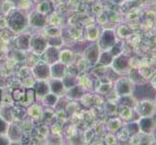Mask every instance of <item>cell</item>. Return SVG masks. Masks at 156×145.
Masks as SVG:
<instances>
[{
  "label": "cell",
  "instance_id": "37",
  "mask_svg": "<svg viewBox=\"0 0 156 145\" xmlns=\"http://www.w3.org/2000/svg\"><path fill=\"white\" fill-rule=\"evenodd\" d=\"M4 140H5V139H3V138H0V143H1V144H6L5 142H2V141H4Z\"/></svg>",
  "mask_w": 156,
  "mask_h": 145
},
{
  "label": "cell",
  "instance_id": "21",
  "mask_svg": "<svg viewBox=\"0 0 156 145\" xmlns=\"http://www.w3.org/2000/svg\"><path fill=\"white\" fill-rule=\"evenodd\" d=\"M13 98L14 100L16 101H23L25 99V95H24V92H23L20 89H16L14 90L13 92Z\"/></svg>",
  "mask_w": 156,
  "mask_h": 145
},
{
  "label": "cell",
  "instance_id": "15",
  "mask_svg": "<svg viewBox=\"0 0 156 145\" xmlns=\"http://www.w3.org/2000/svg\"><path fill=\"white\" fill-rule=\"evenodd\" d=\"M121 128V121L118 118H114L108 122V129L111 132H116Z\"/></svg>",
  "mask_w": 156,
  "mask_h": 145
},
{
  "label": "cell",
  "instance_id": "38",
  "mask_svg": "<svg viewBox=\"0 0 156 145\" xmlns=\"http://www.w3.org/2000/svg\"><path fill=\"white\" fill-rule=\"evenodd\" d=\"M13 1H15V2H19V1H20V0H13Z\"/></svg>",
  "mask_w": 156,
  "mask_h": 145
},
{
  "label": "cell",
  "instance_id": "9",
  "mask_svg": "<svg viewBox=\"0 0 156 145\" xmlns=\"http://www.w3.org/2000/svg\"><path fill=\"white\" fill-rule=\"evenodd\" d=\"M100 55V48L98 46L90 47L87 50V57L90 62H96L99 59Z\"/></svg>",
  "mask_w": 156,
  "mask_h": 145
},
{
  "label": "cell",
  "instance_id": "33",
  "mask_svg": "<svg viewBox=\"0 0 156 145\" xmlns=\"http://www.w3.org/2000/svg\"><path fill=\"white\" fill-rule=\"evenodd\" d=\"M6 130V125H5V123L3 120L0 119V133H3Z\"/></svg>",
  "mask_w": 156,
  "mask_h": 145
},
{
  "label": "cell",
  "instance_id": "13",
  "mask_svg": "<svg viewBox=\"0 0 156 145\" xmlns=\"http://www.w3.org/2000/svg\"><path fill=\"white\" fill-rule=\"evenodd\" d=\"M30 22L34 26H40V27H42V26H44V24L46 22V19L42 15L36 13L30 17Z\"/></svg>",
  "mask_w": 156,
  "mask_h": 145
},
{
  "label": "cell",
  "instance_id": "10",
  "mask_svg": "<svg viewBox=\"0 0 156 145\" xmlns=\"http://www.w3.org/2000/svg\"><path fill=\"white\" fill-rule=\"evenodd\" d=\"M114 54L111 51L105 50L103 53H101L99 55V62L102 64V65H111L112 60H114Z\"/></svg>",
  "mask_w": 156,
  "mask_h": 145
},
{
  "label": "cell",
  "instance_id": "39",
  "mask_svg": "<svg viewBox=\"0 0 156 145\" xmlns=\"http://www.w3.org/2000/svg\"><path fill=\"white\" fill-rule=\"evenodd\" d=\"M129 1H136V0H129Z\"/></svg>",
  "mask_w": 156,
  "mask_h": 145
},
{
  "label": "cell",
  "instance_id": "29",
  "mask_svg": "<svg viewBox=\"0 0 156 145\" xmlns=\"http://www.w3.org/2000/svg\"><path fill=\"white\" fill-rule=\"evenodd\" d=\"M56 97L55 95H47V97L45 98V104L48 105H55L56 102Z\"/></svg>",
  "mask_w": 156,
  "mask_h": 145
},
{
  "label": "cell",
  "instance_id": "4",
  "mask_svg": "<svg viewBox=\"0 0 156 145\" xmlns=\"http://www.w3.org/2000/svg\"><path fill=\"white\" fill-rule=\"evenodd\" d=\"M117 39H116V35L115 32L112 29H106L103 33H102L100 37V41H99V48L102 50H109L114 47L115 44Z\"/></svg>",
  "mask_w": 156,
  "mask_h": 145
},
{
  "label": "cell",
  "instance_id": "32",
  "mask_svg": "<svg viewBox=\"0 0 156 145\" xmlns=\"http://www.w3.org/2000/svg\"><path fill=\"white\" fill-rule=\"evenodd\" d=\"M64 83H65V85L67 87H73L74 86V80L73 79H71L69 81V78H66L65 81H64Z\"/></svg>",
  "mask_w": 156,
  "mask_h": 145
},
{
  "label": "cell",
  "instance_id": "19",
  "mask_svg": "<svg viewBox=\"0 0 156 145\" xmlns=\"http://www.w3.org/2000/svg\"><path fill=\"white\" fill-rule=\"evenodd\" d=\"M51 90L55 94L61 93L62 90H63V84H62V82L59 81V80H55V81H52L51 82Z\"/></svg>",
  "mask_w": 156,
  "mask_h": 145
},
{
  "label": "cell",
  "instance_id": "12",
  "mask_svg": "<svg viewBox=\"0 0 156 145\" xmlns=\"http://www.w3.org/2000/svg\"><path fill=\"white\" fill-rule=\"evenodd\" d=\"M124 129H125V131L127 132L129 136H135V135H137V133H140V129H139V125H138L137 121L128 123V124L124 127Z\"/></svg>",
  "mask_w": 156,
  "mask_h": 145
},
{
  "label": "cell",
  "instance_id": "24",
  "mask_svg": "<svg viewBox=\"0 0 156 145\" xmlns=\"http://www.w3.org/2000/svg\"><path fill=\"white\" fill-rule=\"evenodd\" d=\"M26 100L25 102L27 104L29 103H32V102L34 101V97H35V91L33 89H27V91H26Z\"/></svg>",
  "mask_w": 156,
  "mask_h": 145
},
{
  "label": "cell",
  "instance_id": "11",
  "mask_svg": "<svg viewBox=\"0 0 156 145\" xmlns=\"http://www.w3.org/2000/svg\"><path fill=\"white\" fill-rule=\"evenodd\" d=\"M120 103L123 106H128L131 107V109H134L137 104V101L133 97V95H127L120 97Z\"/></svg>",
  "mask_w": 156,
  "mask_h": 145
},
{
  "label": "cell",
  "instance_id": "23",
  "mask_svg": "<svg viewBox=\"0 0 156 145\" xmlns=\"http://www.w3.org/2000/svg\"><path fill=\"white\" fill-rule=\"evenodd\" d=\"M82 95H83V90H82V88L79 87V86L74 87L69 92V96L73 97V98H80V97L82 96Z\"/></svg>",
  "mask_w": 156,
  "mask_h": 145
},
{
  "label": "cell",
  "instance_id": "22",
  "mask_svg": "<svg viewBox=\"0 0 156 145\" xmlns=\"http://www.w3.org/2000/svg\"><path fill=\"white\" fill-rule=\"evenodd\" d=\"M38 9L42 13H50L51 11V4L50 2H43L39 5Z\"/></svg>",
  "mask_w": 156,
  "mask_h": 145
},
{
  "label": "cell",
  "instance_id": "40",
  "mask_svg": "<svg viewBox=\"0 0 156 145\" xmlns=\"http://www.w3.org/2000/svg\"><path fill=\"white\" fill-rule=\"evenodd\" d=\"M0 97H1V91H0Z\"/></svg>",
  "mask_w": 156,
  "mask_h": 145
},
{
  "label": "cell",
  "instance_id": "30",
  "mask_svg": "<svg viewBox=\"0 0 156 145\" xmlns=\"http://www.w3.org/2000/svg\"><path fill=\"white\" fill-rule=\"evenodd\" d=\"M110 89H111V84L110 83H103V84H101L99 91L101 93H107V92H109Z\"/></svg>",
  "mask_w": 156,
  "mask_h": 145
},
{
  "label": "cell",
  "instance_id": "34",
  "mask_svg": "<svg viewBox=\"0 0 156 145\" xmlns=\"http://www.w3.org/2000/svg\"><path fill=\"white\" fill-rule=\"evenodd\" d=\"M141 1L144 4H147V5H152L156 3V0H141Z\"/></svg>",
  "mask_w": 156,
  "mask_h": 145
},
{
  "label": "cell",
  "instance_id": "18",
  "mask_svg": "<svg viewBox=\"0 0 156 145\" xmlns=\"http://www.w3.org/2000/svg\"><path fill=\"white\" fill-rule=\"evenodd\" d=\"M64 73V67L62 64H56L52 67V76L55 78H60Z\"/></svg>",
  "mask_w": 156,
  "mask_h": 145
},
{
  "label": "cell",
  "instance_id": "35",
  "mask_svg": "<svg viewBox=\"0 0 156 145\" xmlns=\"http://www.w3.org/2000/svg\"><path fill=\"white\" fill-rule=\"evenodd\" d=\"M151 85H152V87L154 89H156V74H154V76L152 77V78H151Z\"/></svg>",
  "mask_w": 156,
  "mask_h": 145
},
{
  "label": "cell",
  "instance_id": "6",
  "mask_svg": "<svg viewBox=\"0 0 156 145\" xmlns=\"http://www.w3.org/2000/svg\"><path fill=\"white\" fill-rule=\"evenodd\" d=\"M9 23L14 30H20L21 28L24 27L25 21H24V18L20 13H14L10 17Z\"/></svg>",
  "mask_w": 156,
  "mask_h": 145
},
{
  "label": "cell",
  "instance_id": "3",
  "mask_svg": "<svg viewBox=\"0 0 156 145\" xmlns=\"http://www.w3.org/2000/svg\"><path fill=\"white\" fill-rule=\"evenodd\" d=\"M135 90V83L128 78H121L116 80L115 83V93L119 96L132 95Z\"/></svg>",
  "mask_w": 156,
  "mask_h": 145
},
{
  "label": "cell",
  "instance_id": "26",
  "mask_svg": "<svg viewBox=\"0 0 156 145\" xmlns=\"http://www.w3.org/2000/svg\"><path fill=\"white\" fill-rule=\"evenodd\" d=\"M29 113H30L31 116H33L35 118L39 117L40 116V109L38 106H36V105L31 106L29 109Z\"/></svg>",
  "mask_w": 156,
  "mask_h": 145
},
{
  "label": "cell",
  "instance_id": "25",
  "mask_svg": "<svg viewBox=\"0 0 156 145\" xmlns=\"http://www.w3.org/2000/svg\"><path fill=\"white\" fill-rule=\"evenodd\" d=\"M18 46L20 47V48H26L28 47V40L26 39V37H20V38L18 40Z\"/></svg>",
  "mask_w": 156,
  "mask_h": 145
},
{
  "label": "cell",
  "instance_id": "41",
  "mask_svg": "<svg viewBox=\"0 0 156 145\" xmlns=\"http://www.w3.org/2000/svg\"><path fill=\"white\" fill-rule=\"evenodd\" d=\"M154 102H155V104H156V100H155V101H154Z\"/></svg>",
  "mask_w": 156,
  "mask_h": 145
},
{
  "label": "cell",
  "instance_id": "27",
  "mask_svg": "<svg viewBox=\"0 0 156 145\" xmlns=\"http://www.w3.org/2000/svg\"><path fill=\"white\" fill-rule=\"evenodd\" d=\"M72 58V53L70 51H63L62 54H61V60L63 61V63H68Z\"/></svg>",
  "mask_w": 156,
  "mask_h": 145
},
{
  "label": "cell",
  "instance_id": "5",
  "mask_svg": "<svg viewBox=\"0 0 156 145\" xmlns=\"http://www.w3.org/2000/svg\"><path fill=\"white\" fill-rule=\"evenodd\" d=\"M140 133H147V135H153L156 130V118L154 116H144L140 117L137 121Z\"/></svg>",
  "mask_w": 156,
  "mask_h": 145
},
{
  "label": "cell",
  "instance_id": "28",
  "mask_svg": "<svg viewBox=\"0 0 156 145\" xmlns=\"http://www.w3.org/2000/svg\"><path fill=\"white\" fill-rule=\"evenodd\" d=\"M99 33H98V29L95 28V27H91V29L89 30V33H88V38L90 40H94L98 37Z\"/></svg>",
  "mask_w": 156,
  "mask_h": 145
},
{
  "label": "cell",
  "instance_id": "2",
  "mask_svg": "<svg viewBox=\"0 0 156 145\" xmlns=\"http://www.w3.org/2000/svg\"><path fill=\"white\" fill-rule=\"evenodd\" d=\"M111 65L114 71H115L117 74L128 73L129 70L131 69V58L124 53H120V54L115 56Z\"/></svg>",
  "mask_w": 156,
  "mask_h": 145
},
{
  "label": "cell",
  "instance_id": "17",
  "mask_svg": "<svg viewBox=\"0 0 156 145\" xmlns=\"http://www.w3.org/2000/svg\"><path fill=\"white\" fill-rule=\"evenodd\" d=\"M120 117L124 120H129L133 117V109L131 107L123 106V109L120 112Z\"/></svg>",
  "mask_w": 156,
  "mask_h": 145
},
{
  "label": "cell",
  "instance_id": "7",
  "mask_svg": "<svg viewBox=\"0 0 156 145\" xmlns=\"http://www.w3.org/2000/svg\"><path fill=\"white\" fill-rule=\"evenodd\" d=\"M129 78L135 84H144L147 83V79L143 76V74L136 68H131L129 70Z\"/></svg>",
  "mask_w": 156,
  "mask_h": 145
},
{
  "label": "cell",
  "instance_id": "8",
  "mask_svg": "<svg viewBox=\"0 0 156 145\" xmlns=\"http://www.w3.org/2000/svg\"><path fill=\"white\" fill-rule=\"evenodd\" d=\"M30 47H32V48L37 51V52H41L44 50V48L46 47L47 45V42L41 38V37H33L31 40H30Z\"/></svg>",
  "mask_w": 156,
  "mask_h": 145
},
{
  "label": "cell",
  "instance_id": "16",
  "mask_svg": "<svg viewBox=\"0 0 156 145\" xmlns=\"http://www.w3.org/2000/svg\"><path fill=\"white\" fill-rule=\"evenodd\" d=\"M57 56H58V52H57V50L55 47H51L49 50H47L46 52V58L47 60L49 62H53L55 60L57 59Z\"/></svg>",
  "mask_w": 156,
  "mask_h": 145
},
{
  "label": "cell",
  "instance_id": "36",
  "mask_svg": "<svg viewBox=\"0 0 156 145\" xmlns=\"http://www.w3.org/2000/svg\"><path fill=\"white\" fill-rule=\"evenodd\" d=\"M112 1H114L115 3H122L124 0H112Z\"/></svg>",
  "mask_w": 156,
  "mask_h": 145
},
{
  "label": "cell",
  "instance_id": "1",
  "mask_svg": "<svg viewBox=\"0 0 156 145\" xmlns=\"http://www.w3.org/2000/svg\"><path fill=\"white\" fill-rule=\"evenodd\" d=\"M134 109H135L136 112L140 117L154 116L156 113L155 102H153L151 100H148V99H144L142 101L137 102V104Z\"/></svg>",
  "mask_w": 156,
  "mask_h": 145
},
{
  "label": "cell",
  "instance_id": "20",
  "mask_svg": "<svg viewBox=\"0 0 156 145\" xmlns=\"http://www.w3.org/2000/svg\"><path fill=\"white\" fill-rule=\"evenodd\" d=\"M36 90H37V93H38L40 96H43L48 92V86L46 83L40 82L36 85Z\"/></svg>",
  "mask_w": 156,
  "mask_h": 145
},
{
  "label": "cell",
  "instance_id": "14",
  "mask_svg": "<svg viewBox=\"0 0 156 145\" xmlns=\"http://www.w3.org/2000/svg\"><path fill=\"white\" fill-rule=\"evenodd\" d=\"M34 73L37 78H46L48 76H49V69H48L47 65H38L35 68Z\"/></svg>",
  "mask_w": 156,
  "mask_h": 145
},
{
  "label": "cell",
  "instance_id": "31",
  "mask_svg": "<svg viewBox=\"0 0 156 145\" xmlns=\"http://www.w3.org/2000/svg\"><path fill=\"white\" fill-rule=\"evenodd\" d=\"M119 29L122 30V32L121 31H118V34H119L121 37H127L129 34H130V32L128 31L127 27H124V26H123V27H120Z\"/></svg>",
  "mask_w": 156,
  "mask_h": 145
}]
</instances>
